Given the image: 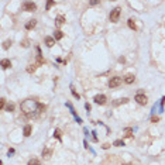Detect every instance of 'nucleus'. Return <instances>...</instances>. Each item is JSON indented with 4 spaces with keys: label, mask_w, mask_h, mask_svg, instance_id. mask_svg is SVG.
I'll list each match as a JSON object with an SVG mask.
<instances>
[{
    "label": "nucleus",
    "mask_w": 165,
    "mask_h": 165,
    "mask_svg": "<svg viewBox=\"0 0 165 165\" xmlns=\"http://www.w3.org/2000/svg\"><path fill=\"white\" fill-rule=\"evenodd\" d=\"M45 110V106L41 105V103H37L35 100H31V99H27L21 103V112L25 117L28 119H33V117H37V116L42 113Z\"/></svg>",
    "instance_id": "f257e3e1"
},
{
    "label": "nucleus",
    "mask_w": 165,
    "mask_h": 165,
    "mask_svg": "<svg viewBox=\"0 0 165 165\" xmlns=\"http://www.w3.org/2000/svg\"><path fill=\"white\" fill-rule=\"evenodd\" d=\"M120 14H121V8L120 7H116L112 10V13H110V21L112 23H116V21H119V18H120Z\"/></svg>",
    "instance_id": "f03ea898"
},
{
    "label": "nucleus",
    "mask_w": 165,
    "mask_h": 165,
    "mask_svg": "<svg viewBox=\"0 0 165 165\" xmlns=\"http://www.w3.org/2000/svg\"><path fill=\"white\" fill-rule=\"evenodd\" d=\"M121 82H123V81H121L120 76H113V78L109 81V88H112V89H113V88H117V86L121 85Z\"/></svg>",
    "instance_id": "7ed1b4c3"
},
{
    "label": "nucleus",
    "mask_w": 165,
    "mask_h": 165,
    "mask_svg": "<svg viewBox=\"0 0 165 165\" xmlns=\"http://www.w3.org/2000/svg\"><path fill=\"white\" fill-rule=\"evenodd\" d=\"M134 99L137 100V103H138V105H147V102H148L147 96H145L142 92H138V93L135 95V98H134Z\"/></svg>",
    "instance_id": "20e7f679"
},
{
    "label": "nucleus",
    "mask_w": 165,
    "mask_h": 165,
    "mask_svg": "<svg viewBox=\"0 0 165 165\" xmlns=\"http://www.w3.org/2000/svg\"><path fill=\"white\" fill-rule=\"evenodd\" d=\"M23 10H25V11H35L37 10V4L33 3V1H25L23 4Z\"/></svg>",
    "instance_id": "39448f33"
},
{
    "label": "nucleus",
    "mask_w": 165,
    "mask_h": 165,
    "mask_svg": "<svg viewBox=\"0 0 165 165\" xmlns=\"http://www.w3.org/2000/svg\"><path fill=\"white\" fill-rule=\"evenodd\" d=\"M95 102H96L98 105H105V103H106V96H105V95H96V96H95Z\"/></svg>",
    "instance_id": "423d86ee"
},
{
    "label": "nucleus",
    "mask_w": 165,
    "mask_h": 165,
    "mask_svg": "<svg viewBox=\"0 0 165 165\" xmlns=\"http://www.w3.org/2000/svg\"><path fill=\"white\" fill-rule=\"evenodd\" d=\"M11 66V61L10 59H1V68L3 69H8Z\"/></svg>",
    "instance_id": "0eeeda50"
},
{
    "label": "nucleus",
    "mask_w": 165,
    "mask_h": 165,
    "mask_svg": "<svg viewBox=\"0 0 165 165\" xmlns=\"http://www.w3.org/2000/svg\"><path fill=\"white\" fill-rule=\"evenodd\" d=\"M51 155H52V150L51 148H45L44 151H42V157L45 158V159H48Z\"/></svg>",
    "instance_id": "6e6552de"
},
{
    "label": "nucleus",
    "mask_w": 165,
    "mask_h": 165,
    "mask_svg": "<svg viewBox=\"0 0 165 165\" xmlns=\"http://www.w3.org/2000/svg\"><path fill=\"white\" fill-rule=\"evenodd\" d=\"M64 23H65V18H64V16H59V17H57V18H55V25H57V27H61Z\"/></svg>",
    "instance_id": "1a4fd4ad"
},
{
    "label": "nucleus",
    "mask_w": 165,
    "mask_h": 165,
    "mask_svg": "<svg viewBox=\"0 0 165 165\" xmlns=\"http://www.w3.org/2000/svg\"><path fill=\"white\" fill-rule=\"evenodd\" d=\"M35 25H37V20H30V21L25 24V28H27V30H31V28H34Z\"/></svg>",
    "instance_id": "9d476101"
},
{
    "label": "nucleus",
    "mask_w": 165,
    "mask_h": 165,
    "mask_svg": "<svg viewBox=\"0 0 165 165\" xmlns=\"http://www.w3.org/2000/svg\"><path fill=\"white\" fill-rule=\"evenodd\" d=\"M31 131H33V127H31L30 124H27V126L24 127V135H25V137L31 135Z\"/></svg>",
    "instance_id": "9b49d317"
},
{
    "label": "nucleus",
    "mask_w": 165,
    "mask_h": 165,
    "mask_svg": "<svg viewBox=\"0 0 165 165\" xmlns=\"http://www.w3.org/2000/svg\"><path fill=\"white\" fill-rule=\"evenodd\" d=\"M134 79H135V76L130 74V75H127V76L124 78V82H126V83H128V85H130V83H133V82H134Z\"/></svg>",
    "instance_id": "f8f14e48"
},
{
    "label": "nucleus",
    "mask_w": 165,
    "mask_h": 165,
    "mask_svg": "<svg viewBox=\"0 0 165 165\" xmlns=\"http://www.w3.org/2000/svg\"><path fill=\"white\" fill-rule=\"evenodd\" d=\"M45 44H47V47H52V45L55 44V40H54L52 37H47V38H45Z\"/></svg>",
    "instance_id": "ddd939ff"
},
{
    "label": "nucleus",
    "mask_w": 165,
    "mask_h": 165,
    "mask_svg": "<svg viewBox=\"0 0 165 165\" xmlns=\"http://www.w3.org/2000/svg\"><path fill=\"white\" fill-rule=\"evenodd\" d=\"M62 37H64V33H62L61 30H57L55 34H54V40H61Z\"/></svg>",
    "instance_id": "4468645a"
},
{
    "label": "nucleus",
    "mask_w": 165,
    "mask_h": 165,
    "mask_svg": "<svg viewBox=\"0 0 165 165\" xmlns=\"http://www.w3.org/2000/svg\"><path fill=\"white\" fill-rule=\"evenodd\" d=\"M127 102H128V99H127V98H123V99H117L113 105H114V106H119V105H121V103L124 105V103H127Z\"/></svg>",
    "instance_id": "2eb2a0df"
},
{
    "label": "nucleus",
    "mask_w": 165,
    "mask_h": 165,
    "mask_svg": "<svg viewBox=\"0 0 165 165\" xmlns=\"http://www.w3.org/2000/svg\"><path fill=\"white\" fill-rule=\"evenodd\" d=\"M127 24H128V27H130L131 30H137V27H135V23H134V20H133V18H130V20L127 21Z\"/></svg>",
    "instance_id": "dca6fc26"
},
{
    "label": "nucleus",
    "mask_w": 165,
    "mask_h": 165,
    "mask_svg": "<svg viewBox=\"0 0 165 165\" xmlns=\"http://www.w3.org/2000/svg\"><path fill=\"white\" fill-rule=\"evenodd\" d=\"M35 69H37V64H34V65H30L28 68H27V71H28L30 74H31V72H34Z\"/></svg>",
    "instance_id": "f3484780"
},
{
    "label": "nucleus",
    "mask_w": 165,
    "mask_h": 165,
    "mask_svg": "<svg viewBox=\"0 0 165 165\" xmlns=\"http://www.w3.org/2000/svg\"><path fill=\"white\" fill-rule=\"evenodd\" d=\"M54 4H55V1H54V0H50V1H47V10H50V8L52 7Z\"/></svg>",
    "instance_id": "a211bd4d"
},
{
    "label": "nucleus",
    "mask_w": 165,
    "mask_h": 165,
    "mask_svg": "<svg viewBox=\"0 0 165 165\" xmlns=\"http://www.w3.org/2000/svg\"><path fill=\"white\" fill-rule=\"evenodd\" d=\"M114 145H116V147H121V145H124L123 140H116L114 141Z\"/></svg>",
    "instance_id": "6ab92c4d"
},
{
    "label": "nucleus",
    "mask_w": 165,
    "mask_h": 165,
    "mask_svg": "<svg viewBox=\"0 0 165 165\" xmlns=\"http://www.w3.org/2000/svg\"><path fill=\"white\" fill-rule=\"evenodd\" d=\"M10 45H11V41H4V44H3V48H4V50H7L8 47H10Z\"/></svg>",
    "instance_id": "aec40b11"
},
{
    "label": "nucleus",
    "mask_w": 165,
    "mask_h": 165,
    "mask_svg": "<svg viewBox=\"0 0 165 165\" xmlns=\"http://www.w3.org/2000/svg\"><path fill=\"white\" fill-rule=\"evenodd\" d=\"M71 92H72V95H74V96H75V98H76V99H79V98H81V96H79V95H78V93L75 92L74 86H71Z\"/></svg>",
    "instance_id": "412c9836"
},
{
    "label": "nucleus",
    "mask_w": 165,
    "mask_h": 165,
    "mask_svg": "<svg viewBox=\"0 0 165 165\" xmlns=\"http://www.w3.org/2000/svg\"><path fill=\"white\" fill-rule=\"evenodd\" d=\"M54 135H55V137H57L58 140H61V131H59V130H55V133H54Z\"/></svg>",
    "instance_id": "4be33fe9"
},
{
    "label": "nucleus",
    "mask_w": 165,
    "mask_h": 165,
    "mask_svg": "<svg viewBox=\"0 0 165 165\" xmlns=\"http://www.w3.org/2000/svg\"><path fill=\"white\" fill-rule=\"evenodd\" d=\"M126 133H127V134H126V137H127V138H130V137H131V128H126Z\"/></svg>",
    "instance_id": "5701e85b"
},
{
    "label": "nucleus",
    "mask_w": 165,
    "mask_h": 165,
    "mask_svg": "<svg viewBox=\"0 0 165 165\" xmlns=\"http://www.w3.org/2000/svg\"><path fill=\"white\" fill-rule=\"evenodd\" d=\"M151 121H152V123H158V121H159V117H157V116H152V117H151Z\"/></svg>",
    "instance_id": "b1692460"
},
{
    "label": "nucleus",
    "mask_w": 165,
    "mask_h": 165,
    "mask_svg": "<svg viewBox=\"0 0 165 165\" xmlns=\"http://www.w3.org/2000/svg\"><path fill=\"white\" fill-rule=\"evenodd\" d=\"M8 110V112H13V110H14V105H11V103H10V105H7V107H6Z\"/></svg>",
    "instance_id": "393cba45"
},
{
    "label": "nucleus",
    "mask_w": 165,
    "mask_h": 165,
    "mask_svg": "<svg viewBox=\"0 0 165 165\" xmlns=\"http://www.w3.org/2000/svg\"><path fill=\"white\" fill-rule=\"evenodd\" d=\"M4 106H6V100L1 99L0 100V109H4Z\"/></svg>",
    "instance_id": "a878e982"
},
{
    "label": "nucleus",
    "mask_w": 165,
    "mask_h": 165,
    "mask_svg": "<svg viewBox=\"0 0 165 165\" xmlns=\"http://www.w3.org/2000/svg\"><path fill=\"white\" fill-rule=\"evenodd\" d=\"M28 165H40V162H38L37 159H33V161H30V162H28Z\"/></svg>",
    "instance_id": "bb28decb"
},
{
    "label": "nucleus",
    "mask_w": 165,
    "mask_h": 165,
    "mask_svg": "<svg viewBox=\"0 0 165 165\" xmlns=\"http://www.w3.org/2000/svg\"><path fill=\"white\" fill-rule=\"evenodd\" d=\"M23 47H28V40H24V41H23Z\"/></svg>",
    "instance_id": "cd10ccee"
},
{
    "label": "nucleus",
    "mask_w": 165,
    "mask_h": 165,
    "mask_svg": "<svg viewBox=\"0 0 165 165\" xmlns=\"http://www.w3.org/2000/svg\"><path fill=\"white\" fill-rule=\"evenodd\" d=\"M85 107H86L88 112H90V105H89V103H86V105H85Z\"/></svg>",
    "instance_id": "c85d7f7f"
},
{
    "label": "nucleus",
    "mask_w": 165,
    "mask_h": 165,
    "mask_svg": "<svg viewBox=\"0 0 165 165\" xmlns=\"http://www.w3.org/2000/svg\"><path fill=\"white\" fill-rule=\"evenodd\" d=\"M164 103H165V98H162L161 99V106H164Z\"/></svg>",
    "instance_id": "c756f323"
},
{
    "label": "nucleus",
    "mask_w": 165,
    "mask_h": 165,
    "mask_svg": "<svg viewBox=\"0 0 165 165\" xmlns=\"http://www.w3.org/2000/svg\"><path fill=\"white\" fill-rule=\"evenodd\" d=\"M126 165H128V164H126Z\"/></svg>",
    "instance_id": "7c9ffc66"
}]
</instances>
